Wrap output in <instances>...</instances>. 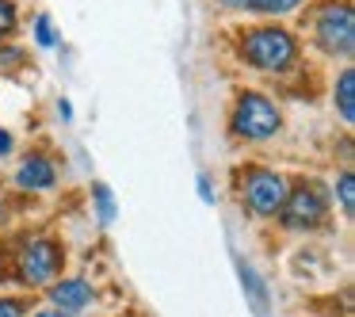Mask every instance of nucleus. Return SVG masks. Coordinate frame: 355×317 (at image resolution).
I'll list each match as a JSON object with an SVG mask.
<instances>
[{
    "label": "nucleus",
    "mask_w": 355,
    "mask_h": 317,
    "mask_svg": "<svg viewBox=\"0 0 355 317\" xmlns=\"http://www.w3.org/2000/svg\"><path fill=\"white\" fill-rule=\"evenodd\" d=\"M199 195H202V203H214V191H210V184H207V176L199 180Z\"/></svg>",
    "instance_id": "obj_19"
},
{
    "label": "nucleus",
    "mask_w": 355,
    "mask_h": 317,
    "mask_svg": "<svg viewBox=\"0 0 355 317\" xmlns=\"http://www.w3.org/2000/svg\"><path fill=\"white\" fill-rule=\"evenodd\" d=\"M233 8H252V12H271V16H283V12H294L302 0H225Z\"/></svg>",
    "instance_id": "obj_10"
},
{
    "label": "nucleus",
    "mask_w": 355,
    "mask_h": 317,
    "mask_svg": "<svg viewBox=\"0 0 355 317\" xmlns=\"http://www.w3.org/2000/svg\"><path fill=\"white\" fill-rule=\"evenodd\" d=\"M241 50H245V62L252 65V69H268V73L291 69L294 54H298L291 31H283V27H256Z\"/></svg>",
    "instance_id": "obj_1"
},
{
    "label": "nucleus",
    "mask_w": 355,
    "mask_h": 317,
    "mask_svg": "<svg viewBox=\"0 0 355 317\" xmlns=\"http://www.w3.org/2000/svg\"><path fill=\"white\" fill-rule=\"evenodd\" d=\"M50 302L65 314H77V309L92 306V286L85 279H62V283L50 286Z\"/></svg>",
    "instance_id": "obj_7"
},
{
    "label": "nucleus",
    "mask_w": 355,
    "mask_h": 317,
    "mask_svg": "<svg viewBox=\"0 0 355 317\" xmlns=\"http://www.w3.org/2000/svg\"><path fill=\"white\" fill-rule=\"evenodd\" d=\"M317 42L329 54H352L355 46V12L347 4H329L317 16Z\"/></svg>",
    "instance_id": "obj_4"
},
{
    "label": "nucleus",
    "mask_w": 355,
    "mask_h": 317,
    "mask_svg": "<svg viewBox=\"0 0 355 317\" xmlns=\"http://www.w3.org/2000/svg\"><path fill=\"white\" fill-rule=\"evenodd\" d=\"M283 199H286V180L279 172H268V169H256L245 176V203L256 210V214L271 218L283 210Z\"/></svg>",
    "instance_id": "obj_5"
},
{
    "label": "nucleus",
    "mask_w": 355,
    "mask_h": 317,
    "mask_svg": "<svg viewBox=\"0 0 355 317\" xmlns=\"http://www.w3.org/2000/svg\"><path fill=\"white\" fill-rule=\"evenodd\" d=\"M58 271H62V248L54 241L50 237L24 241V248H19V275H24V283L46 286V283H54Z\"/></svg>",
    "instance_id": "obj_3"
},
{
    "label": "nucleus",
    "mask_w": 355,
    "mask_h": 317,
    "mask_svg": "<svg viewBox=\"0 0 355 317\" xmlns=\"http://www.w3.org/2000/svg\"><path fill=\"white\" fill-rule=\"evenodd\" d=\"M35 39H39L42 42V46H54V31H50V19L46 16H39V24H35Z\"/></svg>",
    "instance_id": "obj_15"
},
{
    "label": "nucleus",
    "mask_w": 355,
    "mask_h": 317,
    "mask_svg": "<svg viewBox=\"0 0 355 317\" xmlns=\"http://www.w3.org/2000/svg\"><path fill=\"white\" fill-rule=\"evenodd\" d=\"M0 317H24V309H19V302L0 298Z\"/></svg>",
    "instance_id": "obj_16"
},
{
    "label": "nucleus",
    "mask_w": 355,
    "mask_h": 317,
    "mask_svg": "<svg viewBox=\"0 0 355 317\" xmlns=\"http://www.w3.org/2000/svg\"><path fill=\"white\" fill-rule=\"evenodd\" d=\"M324 214H329V199L317 184H302L298 191H286L283 199L286 225H317Z\"/></svg>",
    "instance_id": "obj_6"
},
{
    "label": "nucleus",
    "mask_w": 355,
    "mask_h": 317,
    "mask_svg": "<svg viewBox=\"0 0 355 317\" xmlns=\"http://www.w3.org/2000/svg\"><path fill=\"white\" fill-rule=\"evenodd\" d=\"M336 195H340L344 214H352V210H355V180H352V172H344V176L336 180Z\"/></svg>",
    "instance_id": "obj_12"
},
{
    "label": "nucleus",
    "mask_w": 355,
    "mask_h": 317,
    "mask_svg": "<svg viewBox=\"0 0 355 317\" xmlns=\"http://www.w3.org/2000/svg\"><path fill=\"white\" fill-rule=\"evenodd\" d=\"M355 73L352 69H344L340 73V80H336V108H340V119L344 123H352L355 119Z\"/></svg>",
    "instance_id": "obj_9"
},
{
    "label": "nucleus",
    "mask_w": 355,
    "mask_h": 317,
    "mask_svg": "<svg viewBox=\"0 0 355 317\" xmlns=\"http://www.w3.org/2000/svg\"><path fill=\"white\" fill-rule=\"evenodd\" d=\"M96 210H100V222H111L115 218V195H111L107 184H96Z\"/></svg>",
    "instance_id": "obj_11"
},
{
    "label": "nucleus",
    "mask_w": 355,
    "mask_h": 317,
    "mask_svg": "<svg viewBox=\"0 0 355 317\" xmlns=\"http://www.w3.org/2000/svg\"><path fill=\"white\" fill-rule=\"evenodd\" d=\"M8 153H12V134L0 130V157H8Z\"/></svg>",
    "instance_id": "obj_18"
},
{
    "label": "nucleus",
    "mask_w": 355,
    "mask_h": 317,
    "mask_svg": "<svg viewBox=\"0 0 355 317\" xmlns=\"http://www.w3.org/2000/svg\"><path fill=\"white\" fill-rule=\"evenodd\" d=\"M35 317H73V314H65V309H39V314H35Z\"/></svg>",
    "instance_id": "obj_20"
},
{
    "label": "nucleus",
    "mask_w": 355,
    "mask_h": 317,
    "mask_svg": "<svg viewBox=\"0 0 355 317\" xmlns=\"http://www.w3.org/2000/svg\"><path fill=\"white\" fill-rule=\"evenodd\" d=\"M54 180H58V172L46 157H27L16 172V184L27 187V191H46V187H54Z\"/></svg>",
    "instance_id": "obj_8"
},
{
    "label": "nucleus",
    "mask_w": 355,
    "mask_h": 317,
    "mask_svg": "<svg viewBox=\"0 0 355 317\" xmlns=\"http://www.w3.org/2000/svg\"><path fill=\"white\" fill-rule=\"evenodd\" d=\"M0 222H4V203H0Z\"/></svg>",
    "instance_id": "obj_21"
},
{
    "label": "nucleus",
    "mask_w": 355,
    "mask_h": 317,
    "mask_svg": "<svg viewBox=\"0 0 355 317\" xmlns=\"http://www.w3.org/2000/svg\"><path fill=\"white\" fill-rule=\"evenodd\" d=\"M279 108L268 100V96H256V92H248V96H241L237 100V108H233V130L241 134V138H248V142H263V138H271V134L279 130Z\"/></svg>",
    "instance_id": "obj_2"
},
{
    "label": "nucleus",
    "mask_w": 355,
    "mask_h": 317,
    "mask_svg": "<svg viewBox=\"0 0 355 317\" xmlns=\"http://www.w3.org/2000/svg\"><path fill=\"white\" fill-rule=\"evenodd\" d=\"M241 283H245L248 291H252L256 309H263V286H260V279H256V271H252V268H245V264H241Z\"/></svg>",
    "instance_id": "obj_13"
},
{
    "label": "nucleus",
    "mask_w": 355,
    "mask_h": 317,
    "mask_svg": "<svg viewBox=\"0 0 355 317\" xmlns=\"http://www.w3.org/2000/svg\"><path fill=\"white\" fill-rule=\"evenodd\" d=\"M12 27H16V4L0 0V35H12Z\"/></svg>",
    "instance_id": "obj_14"
},
{
    "label": "nucleus",
    "mask_w": 355,
    "mask_h": 317,
    "mask_svg": "<svg viewBox=\"0 0 355 317\" xmlns=\"http://www.w3.org/2000/svg\"><path fill=\"white\" fill-rule=\"evenodd\" d=\"M19 58H24L19 50H4V54H0V69H12V65H16Z\"/></svg>",
    "instance_id": "obj_17"
}]
</instances>
